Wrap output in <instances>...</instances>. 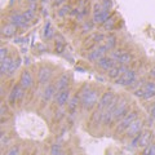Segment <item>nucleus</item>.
<instances>
[{
	"mask_svg": "<svg viewBox=\"0 0 155 155\" xmlns=\"http://www.w3.org/2000/svg\"><path fill=\"white\" fill-rule=\"evenodd\" d=\"M2 34H3V36H5V38L13 36L14 34H16V26L11 25V23H8V25H5V26H3Z\"/></svg>",
	"mask_w": 155,
	"mask_h": 155,
	"instance_id": "obj_22",
	"label": "nucleus"
},
{
	"mask_svg": "<svg viewBox=\"0 0 155 155\" xmlns=\"http://www.w3.org/2000/svg\"><path fill=\"white\" fill-rule=\"evenodd\" d=\"M98 96H100L98 91L91 88L88 84H85L83 88L80 89V96H79L80 105H81V107H83V110L89 111V110L93 109L96 105H98L97 104L100 101Z\"/></svg>",
	"mask_w": 155,
	"mask_h": 155,
	"instance_id": "obj_1",
	"label": "nucleus"
},
{
	"mask_svg": "<svg viewBox=\"0 0 155 155\" xmlns=\"http://www.w3.org/2000/svg\"><path fill=\"white\" fill-rule=\"evenodd\" d=\"M142 155H155V143H150L149 146L143 147V151H142Z\"/></svg>",
	"mask_w": 155,
	"mask_h": 155,
	"instance_id": "obj_30",
	"label": "nucleus"
},
{
	"mask_svg": "<svg viewBox=\"0 0 155 155\" xmlns=\"http://www.w3.org/2000/svg\"><path fill=\"white\" fill-rule=\"evenodd\" d=\"M52 78V69L47 66H41L38 71V83L40 85H47L49 84Z\"/></svg>",
	"mask_w": 155,
	"mask_h": 155,
	"instance_id": "obj_7",
	"label": "nucleus"
},
{
	"mask_svg": "<svg viewBox=\"0 0 155 155\" xmlns=\"http://www.w3.org/2000/svg\"><path fill=\"white\" fill-rule=\"evenodd\" d=\"M109 18H110V9H106L102 7L101 12L93 14V19L92 21L94 22V25H104Z\"/></svg>",
	"mask_w": 155,
	"mask_h": 155,
	"instance_id": "obj_15",
	"label": "nucleus"
},
{
	"mask_svg": "<svg viewBox=\"0 0 155 155\" xmlns=\"http://www.w3.org/2000/svg\"><path fill=\"white\" fill-rule=\"evenodd\" d=\"M115 65H118V62L114 61L110 56H105V57H102L101 60H98L96 62V66L98 67V69L104 70V71H109L110 69H113Z\"/></svg>",
	"mask_w": 155,
	"mask_h": 155,
	"instance_id": "obj_11",
	"label": "nucleus"
},
{
	"mask_svg": "<svg viewBox=\"0 0 155 155\" xmlns=\"http://www.w3.org/2000/svg\"><path fill=\"white\" fill-rule=\"evenodd\" d=\"M142 88L145 92L143 100H151L153 97H155V81H153V80L146 81V83L142 85Z\"/></svg>",
	"mask_w": 155,
	"mask_h": 155,
	"instance_id": "obj_18",
	"label": "nucleus"
},
{
	"mask_svg": "<svg viewBox=\"0 0 155 155\" xmlns=\"http://www.w3.org/2000/svg\"><path fill=\"white\" fill-rule=\"evenodd\" d=\"M27 2H28V3H30V4H35V3L38 2V0H27Z\"/></svg>",
	"mask_w": 155,
	"mask_h": 155,
	"instance_id": "obj_44",
	"label": "nucleus"
},
{
	"mask_svg": "<svg viewBox=\"0 0 155 155\" xmlns=\"http://www.w3.org/2000/svg\"><path fill=\"white\" fill-rule=\"evenodd\" d=\"M65 2L66 0H53V7H61L62 4L65 5Z\"/></svg>",
	"mask_w": 155,
	"mask_h": 155,
	"instance_id": "obj_40",
	"label": "nucleus"
},
{
	"mask_svg": "<svg viewBox=\"0 0 155 155\" xmlns=\"http://www.w3.org/2000/svg\"><path fill=\"white\" fill-rule=\"evenodd\" d=\"M128 70V66H124V65H115L113 69H110L109 71H107V76L110 78V79H114V80H116L118 78H120L125 71Z\"/></svg>",
	"mask_w": 155,
	"mask_h": 155,
	"instance_id": "obj_16",
	"label": "nucleus"
},
{
	"mask_svg": "<svg viewBox=\"0 0 155 155\" xmlns=\"http://www.w3.org/2000/svg\"><path fill=\"white\" fill-rule=\"evenodd\" d=\"M88 4H89V0H79V3H78V8H80V9L88 8Z\"/></svg>",
	"mask_w": 155,
	"mask_h": 155,
	"instance_id": "obj_35",
	"label": "nucleus"
},
{
	"mask_svg": "<svg viewBox=\"0 0 155 155\" xmlns=\"http://www.w3.org/2000/svg\"><path fill=\"white\" fill-rule=\"evenodd\" d=\"M130 111L129 107V102L127 98H120L119 104L116 105V107L113 113V123H118L119 120H122L125 115Z\"/></svg>",
	"mask_w": 155,
	"mask_h": 155,
	"instance_id": "obj_3",
	"label": "nucleus"
},
{
	"mask_svg": "<svg viewBox=\"0 0 155 155\" xmlns=\"http://www.w3.org/2000/svg\"><path fill=\"white\" fill-rule=\"evenodd\" d=\"M114 97H115V93H114L113 91H106L105 93H102V96L100 97V101H98V105H97V109L101 110V111H104L111 104V101L114 100Z\"/></svg>",
	"mask_w": 155,
	"mask_h": 155,
	"instance_id": "obj_9",
	"label": "nucleus"
},
{
	"mask_svg": "<svg viewBox=\"0 0 155 155\" xmlns=\"http://www.w3.org/2000/svg\"><path fill=\"white\" fill-rule=\"evenodd\" d=\"M18 84H21L22 88H25L26 91L30 89L31 87L34 85V76L28 70H23L19 75V80H18Z\"/></svg>",
	"mask_w": 155,
	"mask_h": 155,
	"instance_id": "obj_8",
	"label": "nucleus"
},
{
	"mask_svg": "<svg viewBox=\"0 0 155 155\" xmlns=\"http://www.w3.org/2000/svg\"><path fill=\"white\" fill-rule=\"evenodd\" d=\"M151 141H153V133L150 132V130H143V132H141L138 146L140 147H146L150 143H153Z\"/></svg>",
	"mask_w": 155,
	"mask_h": 155,
	"instance_id": "obj_19",
	"label": "nucleus"
},
{
	"mask_svg": "<svg viewBox=\"0 0 155 155\" xmlns=\"http://www.w3.org/2000/svg\"><path fill=\"white\" fill-rule=\"evenodd\" d=\"M25 93H26V89L22 88L21 84H16L12 88L11 93H9V96H8V102H9V105L14 106L17 102H19V101H21L23 97H25Z\"/></svg>",
	"mask_w": 155,
	"mask_h": 155,
	"instance_id": "obj_4",
	"label": "nucleus"
},
{
	"mask_svg": "<svg viewBox=\"0 0 155 155\" xmlns=\"http://www.w3.org/2000/svg\"><path fill=\"white\" fill-rule=\"evenodd\" d=\"M7 155H19V151H18V147H12L9 151L7 153Z\"/></svg>",
	"mask_w": 155,
	"mask_h": 155,
	"instance_id": "obj_39",
	"label": "nucleus"
},
{
	"mask_svg": "<svg viewBox=\"0 0 155 155\" xmlns=\"http://www.w3.org/2000/svg\"><path fill=\"white\" fill-rule=\"evenodd\" d=\"M78 104H79V98H78V96L72 97V98H70L69 104H67V109H69V111L71 114L75 113V110L78 109Z\"/></svg>",
	"mask_w": 155,
	"mask_h": 155,
	"instance_id": "obj_24",
	"label": "nucleus"
},
{
	"mask_svg": "<svg viewBox=\"0 0 155 155\" xmlns=\"http://www.w3.org/2000/svg\"><path fill=\"white\" fill-rule=\"evenodd\" d=\"M12 62H13L12 57H7L4 60H2V62H0V74H2V76L4 74H8V71L12 66Z\"/></svg>",
	"mask_w": 155,
	"mask_h": 155,
	"instance_id": "obj_20",
	"label": "nucleus"
},
{
	"mask_svg": "<svg viewBox=\"0 0 155 155\" xmlns=\"http://www.w3.org/2000/svg\"><path fill=\"white\" fill-rule=\"evenodd\" d=\"M107 52H109L107 48H106L104 44H101V45H98V47H94L93 49H92V51L88 53L87 58H88L89 61H92V62H97L98 60H101L102 57H105Z\"/></svg>",
	"mask_w": 155,
	"mask_h": 155,
	"instance_id": "obj_6",
	"label": "nucleus"
},
{
	"mask_svg": "<svg viewBox=\"0 0 155 155\" xmlns=\"http://www.w3.org/2000/svg\"><path fill=\"white\" fill-rule=\"evenodd\" d=\"M34 12H35V11H32L31 8H28V9H26V11L22 13V14H23V17H25V19H26L27 22H28V21H31V19L34 18V16H35V13H34Z\"/></svg>",
	"mask_w": 155,
	"mask_h": 155,
	"instance_id": "obj_33",
	"label": "nucleus"
},
{
	"mask_svg": "<svg viewBox=\"0 0 155 155\" xmlns=\"http://www.w3.org/2000/svg\"><path fill=\"white\" fill-rule=\"evenodd\" d=\"M124 53H125V51H124V49H114V51H111V52H110V57L113 58L114 61L118 62V61H119V58L122 57V56L124 54Z\"/></svg>",
	"mask_w": 155,
	"mask_h": 155,
	"instance_id": "obj_27",
	"label": "nucleus"
},
{
	"mask_svg": "<svg viewBox=\"0 0 155 155\" xmlns=\"http://www.w3.org/2000/svg\"><path fill=\"white\" fill-rule=\"evenodd\" d=\"M115 81H116V84H118V85L130 87L136 81V71L132 70V69H128L122 76L118 78Z\"/></svg>",
	"mask_w": 155,
	"mask_h": 155,
	"instance_id": "obj_5",
	"label": "nucleus"
},
{
	"mask_svg": "<svg viewBox=\"0 0 155 155\" xmlns=\"http://www.w3.org/2000/svg\"><path fill=\"white\" fill-rule=\"evenodd\" d=\"M0 111H2V118H4V115L7 114V106H5V102H2V105H0Z\"/></svg>",
	"mask_w": 155,
	"mask_h": 155,
	"instance_id": "obj_38",
	"label": "nucleus"
},
{
	"mask_svg": "<svg viewBox=\"0 0 155 155\" xmlns=\"http://www.w3.org/2000/svg\"><path fill=\"white\" fill-rule=\"evenodd\" d=\"M51 155H64L60 143H53L51 146Z\"/></svg>",
	"mask_w": 155,
	"mask_h": 155,
	"instance_id": "obj_28",
	"label": "nucleus"
},
{
	"mask_svg": "<svg viewBox=\"0 0 155 155\" xmlns=\"http://www.w3.org/2000/svg\"><path fill=\"white\" fill-rule=\"evenodd\" d=\"M149 76L151 78V79H155V66H153L151 69L149 71Z\"/></svg>",
	"mask_w": 155,
	"mask_h": 155,
	"instance_id": "obj_42",
	"label": "nucleus"
},
{
	"mask_svg": "<svg viewBox=\"0 0 155 155\" xmlns=\"http://www.w3.org/2000/svg\"><path fill=\"white\" fill-rule=\"evenodd\" d=\"M150 115H151V118L155 120V102L151 105V107H150Z\"/></svg>",
	"mask_w": 155,
	"mask_h": 155,
	"instance_id": "obj_41",
	"label": "nucleus"
},
{
	"mask_svg": "<svg viewBox=\"0 0 155 155\" xmlns=\"http://www.w3.org/2000/svg\"><path fill=\"white\" fill-rule=\"evenodd\" d=\"M142 127H143V120L142 119H136L134 122L129 125V128L127 129V137L129 138H133L134 136H137L138 133H141L142 130Z\"/></svg>",
	"mask_w": 155,
	"mask_h": 155,
	"instance_id": "obj_10",
	"label": "nucleus"
},
{
	"mask_svg": "<svg viewBox=\"0 0 155 155\" xmlns=\"http://www.w3.org/2000/svg\"><path fill=\"white\" fill-rule=\"evenodd\" d=\"M69 81H70V78H69V74L67 72H64L60 78L57 79V81L54 83V87H56V91L60 92V91H65V89H69Z\"/></svg>",
	"mask_w": 155,
	"mask_h": 155,
	"instance_id": "obj_17",
	"label": "nucleus"
},
{
	"mask_svg": "<svg viewBox=\"0 0 155 155\" xmlns=\"http://www.w3.org/2000/svg\"><path fill=\"white\" fill-rule=\"evenodd\" d=\"M53 36V31H52V23L51 22H47V25L44 27V38L47 39H51Z\"/></svg>",
	"mask_w": 155,
	"mask_h": 155,
	"instance_id": "obj_32",
	"label": "nucleus"
},
{
	"mask_svg": "<svg viewBox=\"0 0 155 155\" xmlns=\"http://www.w3.org/2000/svg\"><path fill=\"white\" fill-rule=\"evenodd\" d=\"M132 60H133V56L130 54V53H128V52H125L124 54L119 58V61H118V64L119 65H124V66H128L130 62H132Z\"/></svg>",
	"mask_w": 155,
	"mask_h": 155,
	"instance_id": "obj_23",
	"label": "nucleus"
},
{
	"mask_svg": "<svg viewBox=\"0 0 155 155\" xmlns=\"http://www.w3.org/2000/svg\"><path fill=\"white\" fill-rule=\"evenodd\" d=\"M56 93H57V91H56L54 84H51V83L47 84L44 91H43V94H41V102L44 104V105L48 104L53 98V97L56 96Z\"/></svg>",
	"mask_w": 155,
	"mask_h": 155,
	"instance_id": "obj_14",
	"label": "nucleus"
},
{
	"mask_svg": "<svg viewBox=\"0 0 155 155\" xmlns=\"http://www.w3.org/2000/svg\"><path fill=\"white\" fill-rule=\"evenodd\" d=\"M8 21H9V23H11V25L16 26V27H25L26 23H27V21L25 19V17H23V14L17 13V12L12 13L11 16L8 17Z\"/></svg>",
	"mask_w": 155,
	"mask_h": 155,
	"instance_id": "obj_13",
	"label": "nucleus"
},
{
	"mask_svg": "<svg viewBox=\"0 0 155 155\" xmlns=\"http://www.w3.org/2000/svg\"><path fill=\"white\" fill-rule=\"evenodd\" d=\"M71 11H72L71 7H70V5H66V4H65V5H62V7L57 11V14H58V17H61V18H62V17L67 16V14H70Z\"/></svg>",
	"mask_w": 155,
	"mask_h": 155,
	"instance_id": "obj_26",
	"label": "nucleus"
},
{
	"mask_svg": "<svg viewBox=\"0 0 155 155\" xmlns=\"http://www.w3.org/2000/svg\"><path fill=\"white\" fill-rule=\"evenodd\" d=\"M65 49V44L64 41H56V53H62Z\"/></svg>",
	"mask_w": 155,
	"mask_h": 155,
	"instance_id": "obj_34",
	"label": "nucleus"
},
{
	"mask_svg": "<svg viewBox=\"0 0 155 155\" xmlns=\"http://www.w3.org/2000/svg\"><path fill=\"white\" fill-rule=\"evenodd\" d=\"M136 119H138V111L137 110H132L124 116L122 120H119L118 124L115 127V133L116 134H120L123 132H127V129L129 128V125L132 124Z\"/></svg>",
	"mask_w": 155,
	"mask_h": 155,
	"instance_id": "obj_2",
	"label": "nucleus"
},
{
	"mask_svg": "<svg viewBox=\"0 0 155 155\" xmlns=\"http://www.w3.org/2000/svg\"><path fill=\"white\" fill-rule=\"evenodd\" d=\"M93 26H94V22L93 21H85L81 26V31L83 32H91L93 30Z\"/></svg>",
	"mask_w": 155,
	"mask_h": 155,
	"instance_id": "obj_29",
	"label": "nucleus"
},
{
	"mask_svg": "<svg viewBox=\"0 0 155 155\" xmlns=\"http://www.w3.org/2000/svg\"><path fill=\"white\" fill-rule=\"evenodd\" d=\"M7 143V136H5V133H2V147L4 146V145H5Z\"/></svg>",
	"mask_w": 155,
	"mask_h": 155,
	"instance_id": "obj_43",
	"label": "nucleus"
},
{
	"mask_svg": "<svg viewBox=\"0 0 155 155\" xmlns=\"http://www.w3.org/2000/svg\"><path fill=\"white\" fill-rule=\"evenodd\" d=\"M54 101H56L58 107H64V106H66L70 101V91L65 89V91L57 92L56 96H54Z\"/></svg>",
	"mask_w": 155,
	"mask_h": 155,
	"instance_id": "obj_12",
	"label": "nucleus"
},
{
	"mask_svg": "<svg viewBox=\"0 0 155 155\" xmlns=\"http://www.w3.org/2000/svg\"><path fill=\"white\" fill-rule=\"evenodd\" d=\"M116 36L113 35V34H110V35H107L105 38V41H104V45L107 48V51L111 52V51H114V48L116 47Z\"/></svg>",
	"mask_w": 155,
	"mask_h": 155,
	"instance_id": "obj_21",
	"label": "nucleus"
},
{
	"mask_svg": "<svg viewBox=\"0 0 155 155\" xmlns=\"http://www.w3.org/2000/svg\"><path fill=\"white\" fill-rule=\"evenodd\" d=\"M134 96H136V97H140V98H143L145 92H143V88H142V87H141V88H138V89H136V91H134Z\"/></svg>",
	"mask_w": 155,
	"mask_h": 155,
	"instance_id": "obj_36",
	"label": "nucleus"
},
{
	"mask_svg": "<svg viewBox=\"0 0 155 155\" xmlns=\"http://www.w3.org/2000/svg\"><path fill=\"white\" fill-rule=\"evenodd\" d=\"M115 23H116V17H110L107 21H106L104 25H102V27L105 28L106 31H111L114 28V26H115Z\"/></svg>",
	"mask_w": 155,
	"mask_h": 155,
	"instance_id": "obj_25",
	"label": "nucleus"
},
{
	"mask_svg": "<svg viewBox=\"0 0 155 155\" xmlns=\"http://www.w3.org/2000/svg\"><path fill=\"white\" fill-rule=\"evenodd\" d=\"M19 64H21V60L19 58H13V62H12V66H11V69H9L8 71V74L9 75H12L14 71H16L18 67H19Z\"/></svg>",
	"mask_w": 155,
	"mask_h": 155,
	"instance_id": "obj_31",
	"label": "nucleus"
},
{
	"mask_svg": "<svg viewBox=\"0 0 155 155\" xmlns=\"http://www.w3.org/2000/svg\"><path fill=\"white\" fill-rule=\"evenodd\" d=\"M7 57H9L8 56V49L3 47L2 49H0V60H4V58H7Z\"/></svg>",
	"mask_w": 155,
	"mask_h": 155,
	"instance_id": "obj_37",
	"label": "nucleus"
}]
</instances>
